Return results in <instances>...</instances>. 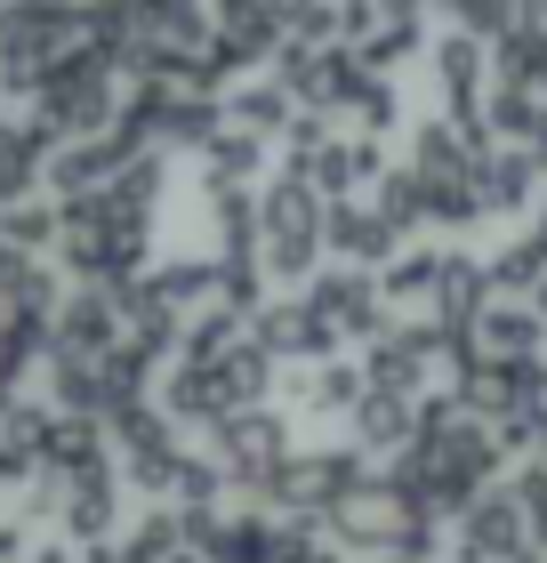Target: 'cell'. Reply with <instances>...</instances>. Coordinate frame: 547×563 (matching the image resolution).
Instances as JSON below:
<instances>
[{
	"mask_svg": "<svg viewBox=\"0 0 547 563\" xmlns=\"http://www.w3.org/2000/svg\"><path fill=\"white\" fill-rule=\"evenodd\" d=\"M33 121L48 137L113 130V57H106V48H73V57L33 89Z\"/></svg>",
	"mask_w": 547,
	"mask_h": 563,
	"instance_id": "6da1fadb",
	"label": "cell"
},
{
	"mask_svg": "<svg viewBox=\"0 0 547 563\" xmlns=\"http://www.w3.org/2000/svg\"><path fill=\"white\" fill-rule=\"evenodd\" d=\"M322 194H315V177H282V186L266 194V210H258V234H266V266L282 282H298L306 266H315V250H322Z\"/></svg>",
	"mask_w": 547,
	"mask_h": 563,
	"instance_id": "7a4b0ae2",
	"label": "cell"
},
{
	"mask_svg": "<svg viewBox=\"0 0 547 563\" xmlns=\"http://www.w3.org/2000/svg\"><path fill=\"white\" fill-rule=\"evenodd\" d=\"M524 523H532L524 499L475 492V507H467V523H459V563H515L524 555Z\"/></svg>",
	"mask_w": 547,
	"mask_h": 563,
	"instance_id": "3957f363",
	"label": "cell"
},
{
	"mask_svg": "<svg viewBox=\"0 0 547 563\" xmlns=\"http://www.w3.org/2000/svg\"><path fill=\"white\" fill-rule=\"evenodd\" d=\"M121 346V298L113 290H73L48 314V354H106Z\"/></svg>",
	"mask_w": 547,
	"mask_h": 563,
	"instance_id": "277c9868",
	"label": "cell"
},
{
	"mask_svg": "<svg viewBox=\"0 0 547 563\" xmlns=\"http://www.w3.org/2000/svg\"><path fill=\"white\" fill-rule=\"evenodd\" d=\"M442 346H459L442 322H427V330H395V339H379L371 346V378H379V395H419V378H427V354H442Z\"/></svg>",
	"mask_w": 547,
	"mask_h": 563,
	"instance_id": "5b68a950",
	"label": "cell"
},
{
	"mask_svg": "<svg viewBox=\"0 0 547 563\" xmlns=\"http://www.w3.org/2000/svg\"><path fill=\"white\" fill-rule=\"evenodd\" d=\"M258 339L282 346V363H315V354L338 346V330L322 322L315 298H282V306H266V314H258Z\"/></svg>",
	"mask_w": 547,
	"mask_h": 563,
	"instance_id": "8992f818",
	"label": "cell"
},
{
	"mask_svg": "<svg viewBox=\"0 0 547 563\" xmlns=\"http://www.w3.org/2000/svg\"><path fill=\"white\" fill-rule=\"evenodd\" d=\"M218 451L233 459V475H274L282 459H291V434H282L274 411H233L218 427Z\"/></svg>",
	"mask_w": 547,
	"mask_h": 563,
	"instance_id": "52a82bcc",
	"label": "cell"
},
{
	"mask_svg": "<svg viewBox=\"0 0 547 563\" xmlns=\"http://www.w3.org/2000/svg\"><path fill=\"white\" fill-rule=\"evenodd\" d=\"M315 306H322V322L338 330V339H347V330H354V339H371L379 314H386V306H379V282H362V274H322V282H315Z\"/></svg>",
	"mask_w": 547,
	"mask_h": 563,
	"instance_id": "ba28073f",
	"label": "cell"
},
{
	"mask_svg": "<svg viewBox=\"0 0 547 563\" xmlns=\"http://www.w3.org/2000/svg\"><path fill=\"white\" fill-rule=\"evenodd\" d=\"M475 354H491V363L539 354V306H483L475 314Z\"/></svg>",
	"mask_w": 547,
	"mask_h": 563,
	"instance_id": "9c48e42d",
	"label": "cell"
},
{
	"mask_svg": "<svg viewBox=\"0 0 547 563\" xmlns=\"http://www.w3.org/2000/svg\"><path fill=\"white\" fill-rule=\"evenodd\" d=\"M41 162H48V130L41 121H0V210L24 201V186L41 177Z\"/></svg>",
	"mask_w": 547,
	"mask_h": 563,
	"instance_id": "30bf717a",
	"label": "cell"
},
{
	"mask_svg": "<svg viewBox=\"0 0 547 563\" xmlns=\"http://www.w3.org/2000/svg\"><path fill=\"white\" fill-rule=\"evenodd\" d=\"M322 234L347 250V258H395V225H386V210H347V201H338V210L322 218Z\"/></svg>",
	"mask_w": 547,
	"mask_h": 563,
	"instance_id": "8fae6325",
	"label": "cell"
},
{
	"mask_svg": "<svg viewBox=\"0 0 547 563\" xmlns=\"http://www.w3.org/2000/svg\"><path fill=\"white\" fill-rule=\"evenodd\" d=\"M306 177H315V186H362V177H379V145L371 137H322V153L315 162H306Z\"/></svg>",
	"mask_w": 547,
	"mask_h": 563,
	"instance_id": "7c38bea8",
	"label": "cell"
},
{
	"mask_svg": "<svg viewBox=\"0 0 547 563\" xmlns=\"http://www.w3.org/2000/svg\"><path fill=\"white\" fill-rule=\"evenodd\" d=\"M291 106L298 97L282 89V81H250V89H233L226 97V113H233V130H258V137H274V130H291Z\"/></svg>",
	"mask_w": 547,
	"mask_h": 563,
	"instance_id": "4fadbf2b",
	"label": "cell"
},
{
	"mask_svg": "<svg viewBox=\"0 0 547 563\" xmlns=\"http://www.w3.org/2000/svg\"><path fill=\"white\" fill-rule=\"evenodd\" d=\"M483 33H451V41H442L435 48V65H442V89H451V113L467 121V113H475V73H483V48H475Z\"/></svg>",
	"mask_w": 547,
	"mask_h": 563,
	"instance_id": "5bb4252c",
	"label": "cell"
},
{
	"mask_svg": "<svg viewBox=\"0 0 547 563\" xmlns=\"http://www.w3.org/2000/svg\"><path fill=\"white\" fill-rule=\"evenodd\" d=\"M194 531H186V516H153V523H138L129 531V563H194Z\"/></svg>",
	"mask_w": 547,
	"mask_h": 563,
	"instance_id": "9a60e30c",
	"label": "cell"
},
{
	"mask_svg": "<svg viewBox=\"0 0 547 563\" xmlns=\"http://www.w3.org/2000/svg\"><path fill=\"white\" fill-rule=\"evenodd\" d=\"M354 434H362L371 451H386V443H411V434H419V427H411V395H371V402L354 411Z\"/></svg>",
	"mask_w": 547,
	"mask_h": 563,
	"instance_id": "2e32d148",
	"label": "cell"
},
{
	"mask_svg": "<svg viewBox=\"0 0 547 563\" xmlns=\"http://www.w3.org/2000/svg\"><path fill=\"white\" fill-rule=\"evenodd\" d=\"M258 153H266V137L258 130H210V186H242V177L258 169Z\"/></svg>",
	"mask_w": 547,
	"mask_h": 563,
	"instance_id": "e0dca14e",
	"label": "cell"
},
{
	"mask_svg": "<svg viewBox=\"0 0 547 563\" xmlns=\"http://www.w3.org/2000/svg\"><path fill=\"white\" fill-rule=\"evenodd\" d=\"M0 234H9L17 250H48V242H57V210H24V201H9V210H0Z\"/></svg>",
	"mask_w": 547,
	"mask_h": 563,
	"instance_id": "ac0fdd59",
	"label": "cell"
},
{
	"mask_svg": "<svg viewBox=\"0 0 547 563\" xmlns=\"http://www.w3.org/2000/svg\"><path fill=\"white\" fill-rule=\"evenodd\" d=\"M41 9H48V16H65V24H106L121 0H41Z\"/></svg>",
	"mask_w": 547,
	"mask_h": 563,
	"instance_id": "d6986e66",
	"label": "cell"
},
{
	"mask_svg": "<svg viewBox=\"0 0 547 563\" xmlns=\"http://www.w3.org/2000/svg\"><path fill=\"white\" fill-rule=\"evenodd\" d=\"M532 234H539V242H547V201H539V225H532Z\"/></svg>",
	"mask_w": 547,
	"mask_h": 563,
	"instance_id": "ffe728a7",
	"label": "cell"
},
{
	"mask_svg": "<svg viewBox=\"0 0 547 563\" xmlns=\"http://www.w3.org/2000/svg\"><path fill=\"white\" fill-rule=\"evenodd\" d=\"M539 9H547V0H539Z\"/></svg>",
	"mask_w": 547,
	"mask_h": 563,
	"instance_id": "44dd1931",
	"label": "cell"
}]
</instances>
